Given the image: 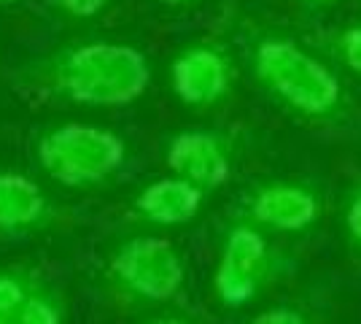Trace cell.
Instances as JSON below:
<instances>
[{
	"label": "cell",
	"instance_id": "cell-14",
	"mask_svg": "<svg viewBox=\"0 0 361 324\" xmlns=\"http://www.w3.org/2000/svg\"><path fill=\"white\" fill-rule=\"evenodd\" d=\"M343 222H345V232L350 244L361 251V181L350 186L345 198V208H343Z\"/></svg>",
	"mask_w": 361,
	"mask_h": 324
},
{
	"label": "cell",
	"instance_id": "cell-15",
	"mask_svg": "<svg viewBox=\"0 0 361 324\" xmlns=\"http://www.w3.org/2000/svg\"><path fill=\"white\" fill-rule=\"evenodd\" d=\"M248 324H310V319L297 306H275V308L262 311Z\"/></svg>",
	"mask_w": 361,
	"mask_h": 324
},
{
	"label": "cell",
	"instance_id": "cell-2",
	"mask_svg": "<svg viewBox=\"0 0 361 324\" xmlns=\"http://www.w3.org/2000/svg\"><path fill=\"white\" fill-rule=\"evenodd\" d=\"M251 73L275 103L310 122H334L345 114L343 81L310 49L281 32H262L248 47Z\"/></svg>",
	"mask_w": 361,
	"mask_h": 324
},
{
	"label": "cell",
	"instance_id": "cell-3",
	"mask_svg": "<svg viewBox=\"0 0 361 324\" xmlns=\"http://www.w3.org/2000/svg\"><path fill=\"white\" fill-rule=\"evenodd\" d=\"M32 155L54 184L90 192L114 181L127 168L130 146L111 127L62 122L35 136Z\"/></svg>",
	"mask_w": 361,
	"mask_h": 324
},
{
	"label": "cell",
	"instance_id": "cell-5",
	"mask_svg": "<svg viewBox=\"0 0 361 324\" xmlns=\"http://www.w3.org/2000/svg\"><path fill=\"white\" fill-rule=\"evenodd\" d=\"M281 257L270 246L267 232L245 219H235L224 232L219 263L213 270V292L226 308H240L281 273Z\"/></svg>",
	"mask_w": 361,
	"mask_h": 324
},
{
	"label": "cell",
	"instance_id": "cell-9",
	"mask_svg": "<svg viewBox=\"0 0 361 324\" xmlns=\"http://www.w3.org/2000/svg\"><path fill=\"white\" fill-rule=\"evenodd\" d=\"M0 324H65V300L30 265H0Z\"/></svg>",
	"mask_w": 361,
	"mask_h": 324
},
{
	"label": "cell",
	"instance_id": "cell-8",
	"mask_svg": "<svg viewBox=\"0 0 361 324\" xmlns=\"http://www.w3.org/2000/svg\"><path fill=\"white\" fill-rule=\"evenodd\" d=\"M165 162L170 173L213 192L235 170V138L221 130H180L167 138Z\"/></svg>",
	"mask_w": 361,
	"mask_h": 324
},
{
	"label": "cell",
	"instance_id": "cell-17",
	"mask_svg": "<svg viewBox=\"0 0 361 324\" xmlns=\"http://www.w3.org/2000/svg\"><path fill=\"white\" fill-rule=\"evenodd\" d=\"M302 6H310V8H318V6H334L340 0H300Z\"/></svg>",
	"mask_w": 361,
	"mask_h": 324
},
{
	"label": "cell",
	"instance_id": "cell-7",
	"mask_svg": "<svg viewBox=\"0 0 361 324\" xmlns=\"http://www.w3.org/2000/svg\"><path fill=\"white\" fill-rule=\"evenodd\" d=\"M235 65L226 49L202 41L183 47L170 62V90L183 106L213 108L229 97Z\"/></svg>",
	"mask_w": 361,
	"mask_h": 324
},
{
	"label": "cell",
	"instance_id": "cell-1",
	"mask_svg": "<svg viewBox=\"0 0 361 324\" xmlns=\"http://www.w3.org/2000/svg\"><path fill=\"white\" fill-rule=\"evenodd\" d=\"M19 92L78 108H124L151 87L143 49L124 41H78L22 62L11 73Z\"/></svg>",
	"mask_w": 361,
	"mask_h": 324
},
{
	"label": "cell",
	"instance_id": "cell-18",
	"mask_svg": "<svg viewBox=\"0 0 361 324\" xmlns=\"http://www.w3.org/2000/svg\"><path fill=\"white\" fill-rule=\"evenodd\" d=\"M159 3H165V6H183V3H192V0H159Z\"/></svg>",
	"mask_w": 361,
	"mask_h": 324
},
{
	"label": "cell",
	"instance_id": "cell-4",
	"mask_svg": "<svg viewBox=\"0 0 361 324\" xmlns=\"http://www.w3.org/2000/svg\"><path fill=\"white\" fill-rule=\"evenodd\" d=\"M186 284V263L165 238L135 235L111 248L103 265V287L114 303L127 308L162 306L176 300Z\"/></svg>",
	"mask_w": 361,
	"mask_h": 324
},
{
	"label": "cell",
	"instance_id": "cell-6",
	"mask_svg": "<svg viewBox=\"0 0 361 324\" xmlns=\"http://www.w3.org/2000/svg\"><path fill=\"white\" fill-rule=\"evenodd\" d=\"M324 214L316 186L305 181H262L245 192L238 219L264 232H305Z\"/></svg>",
	"mask_w": 361,
	"mask_h": 324
},
{
	"label": "cell",
	"instance_id": "cell-10",
	"mask_svg": "<svg viewBox=\"0 0 361 324\" xmlns=\"http://www.w3.org/2000/svg\"><path fill=\"white\" fill-rule=\"evenodd\" d=\"M60 222L44 186L19 170L0 168V238H27Z\"/></svg>",
	"mask_w": 361,
	"mask_h": 324
},
{
	"label": "cell",
	"instance_id": "cell-11",
	"mask_svg": "<svg viewBox=\"0 0 361 324\" xmlns=\"http://www.w3.org/2000/svg\"><path fill=\"white\" fill-rule=\"evenodd\" d=\"M205 198V189L170 173L137 189L130 200V219L149 227H180L202 211Z\"/></svg>",
	"mask_w": 361,
	"mask_h": 324
},
{
	"label": "cell",
	"instance_id": "cell-13",
	"mask_svg": "<svg viewBox=\"0 0 361 324\" xmlns=\"http://www.w3.org/2000/svg\"><path fill=\"white\" fill-rule=\"evenodd\" d=\"M49 3L57 8V14L75 19V22H87L103 14L111 0H49Z\"/></svg>",
	"mask_w": 361,
	"mask_h": 324
},
{
	"label": "cell",
	"instance_id": "cell-16",
	"mask_svg": "<svg viewBox=\"0 0 361 324\" xmlns=\"http://www.w3.org/2000/svg\"><path fill=\"white\" fill-rule=\"evenodd\" d=\"M143 324H189V322L180 319V316H159V319H151V322H143Z\"/></svg>",
	"mask_w": 361,
	"mask_h": 324
},
{
	"label": "cell",
	"instance_id": "cell-19",
	"mask_svg": "<svg viewBox=\"0 0 361 324\" xmlns=\"http://www.w3.org/2000/svg\"><path fill=\"white\" fill-rule=\"evenodd\" d=\"M14 3H19V0H0V6H14Z\"/></svg>",
	"mask_w": 361,
	"mask_h": 324
},
{
	"label": "cell",
	"instance_id": "cell-12",
	"mask_svg": "<svg viewBox=\"0 0 361 324\" xmlns=\"http://www.w3.org/2000/svg\"><path fill=\"white\" fill-rule=\"evenodd\" d=\"M321 47L326 49L343 68L361 76V22L340 28V30H329L321 38Z\"/></svg>",
	"mask_w": 361,
	"mask_h": 324
}]
</instances>
